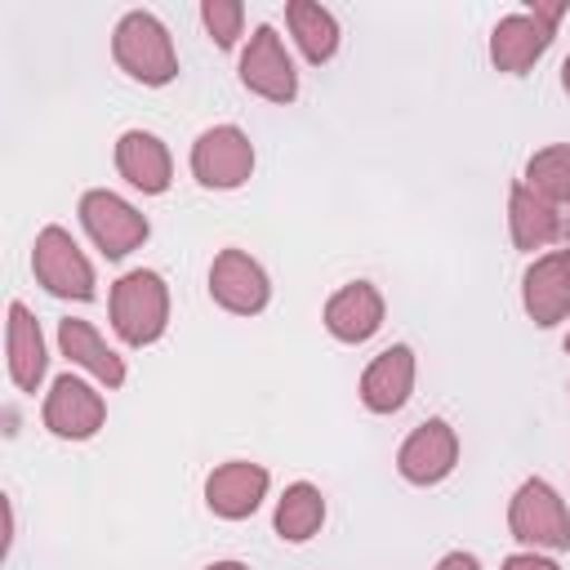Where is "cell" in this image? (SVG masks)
Instances as JSON below:
<instances>
[{
	"label": "cell",
	"instance_id": "obj_1",
	"mask_svg": "<svg viewBox=\"0 0 570 570\" xmlns=\"http://www.w3.org/2000/svg\"><path fill=\"white\" fill-rule=\"evenodd\" d=\"M111 53L120 62L125 76H134L138 85H169L178 76V53H174V40L165 31V22L147 9H134L116 22V36H111Z\"/></svg>",
	"mask_w": 570,
	"mask_h": 570
},
{
	"label": "cell",
	"instance_id": "obj_2",
	"mask_svg": "<svg viewBox=\"0 0 570 570\" xmlns=\"http://www.w3.org/2000/svg\"><path fill=\"white\" fill-rule=\"evenodd\" d=\"M111 325L120 343L151 347L169 325V289L156 272L134 267L111 285Z\"/></svg>",
	"mask_w": 570,
	"mask_h": 570
},
{
	"label": "cell",
	"instance_id": "obj_3",
	"mask_svg": "<svg viewBox=\"0 0 570 570\" xmlns=\"http://www.w3.org/2000/svg\"><path fill=\"white\" fill-rule=\"evenodd\" d=\"M508 530H512V539L530 543V552H539V548L570 552V512L543 476L521 481V490L512 494V508H508Z\"/></svg>",
	"mask_w": 570,
	"mask_h": 570
},
{
	"label": "cell",
	"instance_id": "obj_4",
	"mask_svg": "<svg viewBox=\"0 0 570 570\" xmlns=\"http://www.w3.org/2000/svg\"><path fill=\"white\" fill-rule=\"evenodd\" d=\"M31 272H36V281H40L49 294L76 298V303H89V298H94V285H98L89 258L80 254V245L71 240V232L58 227V223L40 227L36 249H31Z\"/></svg>",
	"mask_w": 570,
	"mask_h": 570
},
{
	"label": "cell",
	"instance_id": "obj_5",
	"mask_svg": "<svg viewBox=\"0 0 570 570\" xmlns=\"http://www.w3.org/2000/svg\"><path fill=\"white\" fill-rule=\"evenodd\" d=\"M80 223L107 258H125L129 249H138L151 236V223L125 196H116L107 187H94L80 196Z\"/></svg>",
	"mask_w": 570,
	"mask_h": 570
},
{
	"label": "cell",
	"instance_id": "obj_6",
	"mask_svg": "<svg viewBox=\"0 0 570 570\" xmlns=\"http://www.w3.org/2000/svg\"><path fill=\"white\" fill-rule=\"evenodd\" d=\"M191 174H196L200 187H214V191L240 187L254 174V147H249V138L236 125L205 129L196 138V147H191Z\"/></svg>",
	"mask_w": 570,
	"mask_h": 570
},
{
	"label": "cell",
	"instance_id": "obj_7",
	"mask_svg": "<svg viewBox=\"0 0 570 570\" xmlns=\"http://www.w3.org/2000/svg\"><path fill=\"white\" fill-rule=\"evenodd\" d=\"M240 85L254 89V94L267 98V102H294L298 76H294V62H289V53H285V45H281V36H276V27L263 22V27L249 36V45H245V53H240Z\"/></svg>",
	"mask_w": 570,
	"mask_h": 570
},
{
	"label": "cell",
	"instance_id": "obj_8",
	"mask_svg": "<svg viewBox=\"0 0 570 570\" xmlns=\"http://www.w3.org/2000/svg\"><path fill=\"white\" fill-rule=\"evenodd\" d=\"M454 463H459V436H454V428L445 419L419 423L396 450V472L410 485H436V481H445L454 472Z\"/></svg>",
	"mask_w": 570,
	"mask_h": 570
},
{
	"label": "cell",
	"instance_id": "obj_9",
	"mask_svg": "<svg viewBox=\"0 0 570 570\" xmlns=\"http://www.w3.org/2000/svg\"><path fill=\"white\" fill-rule=\"evenodd\" d=\"M107 423V401L76 374L53 379L49 396H45V428L62 441H89L98 428Z\"/></svg>",
	"mask_w": 570,
	"mask_h": 570
},
{
	"label": "cell",
	"instance_id": "obj_10",
	"mask_svg": "<svg viewBox=\"0 0 570 570\" xmlns=\"http://www.w3.org/2000/svg\"><path fill=\"white\" fill-rule=\"evenodd\" d=\"M521 303L539 330H552L570 316V249H552L525 267Z\"/></svg>",
	"mask_w": 570,
	"mask_h": 570
},
{
	"label": "cell",
	"instance_id": "obj_11",
	"mask_svg": "<svg viewBox=\"0 0 570 570\" xmlns=\"http://www.w3.org/2000/svg\"><path fill=\"white\" fill-rule=\"evenodd\" d=\"M209 294L218 307H227L236 316H254L267 307L272 285H267V272L245 249H223L209 267Z\"/></svg>",
	"mask_w": 570,
	"mask_h": 570
},
{
	"label": "cell",
	"instance_id": "obj_12",
	"mask_svg": "<svg viewBox=\"0 0 570 570\" xmlns=\"http://www.w3.org/2000/svg\"><path fill=\"white\" fill-rule=\"evenodd\" d=\"M267 494V468L249 459H232L205 476V503L223 521H245Z\"/></svg>",
	"mask_w": 570,
	"mask_h": 570
},
{
	"label": "cell",
	"instance_id": "obj_13",
	"mask_svg": "<svg viewBox=\"0 0 570 570\" xmlns=\"http://www.w3.org/2000/svg\"><path fill=\"white\" fill-rule=\"evenodd\" d=\"M548 45H552V27L543 18H534V13H508L490 31V62L499 71H508V76H521V71H530L548 53Z\"/></svg>",
	"mask_w": 570,
	"mask_h": 570
},
{
	"label": "cell",
	"instance_id": "obj_14",
	"mask_svg": "<svg viewBox=\"0 0 570 570\" xmlns=\"http://www.w3.org/2000/svg\"><path fill=\"white\" fill-rule=\"evenodd\" d=\"M414 392V352L405 343L383 347L361 374V401L374 414H396Z\"/></svg>",
	"mask_w": 570,
	"mask_h": 570
},
{
	"label": "cell",
	"instance_id": "obj_15",
	"mask_svg": "<svg viewBox=\"0 0 570 570\" xmlns=\"http://www.w3.org/2000/svg\"><path fill=\"white\" fill-rule=\"evenodd\" d=\"M116 169L129 187H138L142 196H160L169 191V178H174V160H169V147L147 134V129H125L120 142H116Z\"/></svg>",
	"mask_w": 570,
	"mask_h": 570
},
{
	"label": "cell",
	"instance_id": "obj_16",
	"mask_svg": "<svg viewBox=\"0 0 570 570\" xmlns=\"http://www.w3.org/2000/svg\"><path fill=\"white\" fill-rule=\"evenodd\" d=\"M383 325V294L370 285V281H352L343 289L330 294L325 303V330L338 338V343H365L374 338Z\"/></svg>",
	"mask_w": 570,
	"mask_h": 570
},
{
	"label": "cell",
	"instance_id": "obj_17",
	"mask_svg": "<svg viewBox=\"0 0 570 570\" xmlns=\"http://www.w3.org/2000/svg\"><path fill=\"white\" fill-rule=\"evenodd\" d=\"M58 347H62V356H67L71 365L89 370L98 383H107V387H120V383H125V361L102 343V334H98L89 321L62 316V321H58Z\"/></svg>",
	"mask_w": 570,
	"mask_h": 570
},
{
	"label": "cell",
	"instance_id": "obj_18",
	"mask_svg": "<svg viewBox=\"0 0 570 570\" xmlns=\"http://www.w3.org/2000/svg\"><path fill=\"white\" fill-rule=\"evenodd\" d=\"M4 347H9V379L13 387L22 392H36L40 379H45V338H40V325L36 316L22 307V303H9V330H4Z\"/></svg>",
	"mask_w": 570,
	"mask_h": 570
},
{
	"label": "cell",
	"instance_id": "obj_19",
	"mask_svg": "<svg viewBox=\"0 0 570 570\" xmlns=\"http://www.w3.org/2000/svg\"><path fill=\"white\" fill-rule=\"evenodd\" d=\"M508 223H512V245L517 249H543L561 236V214L543 196H534L525 183L512 187L508 196Z\"/></svg>",
	"mask_w": 570,
	"mask_h": 570
},
{
	"label": "cell",
	"instance_id": "obj_20",
	"mask_svg": "<svg viewBox=\"0 0 570 570\" xmlns=\"http://www.w3.org/2000/svg\"><path fill=\"white\" fill-rule=\"evenodd\" d=\"M285 22H289V31H294V40H298V49H303L307 62L321 67V62L334 58V49H338V22H334V13L325 4H316V0H289L285 4Z\"/></svg>",
	"mask_w": 570,
	"mask_h": 570
},
{
	"label": "cell",
	"instance_id": "obj_21",
	"mask_svg": "<svg viewBox=\"0 0 570 570\" xmlns=\"http://www.w3.org/2000/svg\"><path fill=\"white\" fill-rule=\"evenodd\" d=\"M325 521V499L312 481H294L285 485L281 503H276V534L285 543H307Z\"/></svg>",
	"mask_w": 570,
	"mask_h": 570
},
{
	"label": "cell",
	"instance_id": "obj_22",
	"mask_svg": "<svg viewBox=\"0 0 570 570\" xmlns=\"http://www.w3.org/2000/svg\"><path fill=\"white\" fill-rule=\"evenodd\" d=\"M525 187L534 196H543L548 205H566L570 200V147L534 151L530 165H525Z\"/></svg>",
	"mask_w": 570,
	"mask_h": 570
},
{
	"label": "cell",
	"instance_id": "obj_23",
	"mask_svg": "<svg viewBox=\"0 0 570 570\" xmlns=\"http://www.w3.org/2000/svg\"><path fill=\"white\" fill-rule=\"evenodd\" d=\"M200 22H205L209 36L218 40V49H232V45L240 40L245 4H240V0H205V4H200Z\"/></svg>",
	"mask_w": 570,
	"mask_h": 570
},
{
	"label": "cell",
	"instance_id": "obj_24",
	"mask_svg": "<svg viewBox=\"0 0 570 570\" xmlns=\"http://www.w3.org/2000/svg\"><path fill=\"white\" fill-rule=\"evenodd\" d=\"M503 570H561L552 557H539V552H512L503 561Z\"/></svg>",
	"mask_w": 570,
	"mask_h": 570
},
{
	"label": "cell",
	"instance_id": "obj_25",
	"mask_svg": "<svg viewBox=\"0 0 570 570\" xmlns=\"http://www.w3.org/2000/svg\"><path fill=\"white\" fill-rule=\"evenodd\" d=\"M436 570H481V566H476L472 552H445V557L436 561Z\"/></svg>",
	"mask_w": 570,
	"mask_h": 570
},
{
	"label": "cell",
	"instance_id": "obj_26",
	"mask_svg": "<svg viewBox=\"0 0 570 570\" xmlns=\"http://www.w3.org/2000/svg\"><path fill=\"white\" fill-rule=\"evenodd\" d=\"M205 570H249L245 561H214V566H205Z\"/></svg>",
	"mask_w": 570,
	"mask_h": 570
},
{
	"label": "cell",
	"instance_id": "obj_27",
	"mask_svg": "<svg viewBox=\"0 0 570 570\" xmlns=\"http://www.w3.org/2000/svg\"><path fill=\"white\" fill-rule=\"evenodd\" d=\"M561 85H566V94H570V58L561 62Z\"/></svg>",
	"mask_w": 570,
	"mask_h": 570
},
{
	"label": "cell",
	"instance_id": "obj_28",
	"mask_svg": "<svg viewBox=\"0 0 570 570\" xmlns=\"http://www.w3.org/2000/svg\"><path fill=\"white\" fill-rule=\"evenodd\" d=\"M566 352H570V334H566Z\"/></svg>",
	"mask_w": 570,
	"mask_h": 570
}]
</instances>
